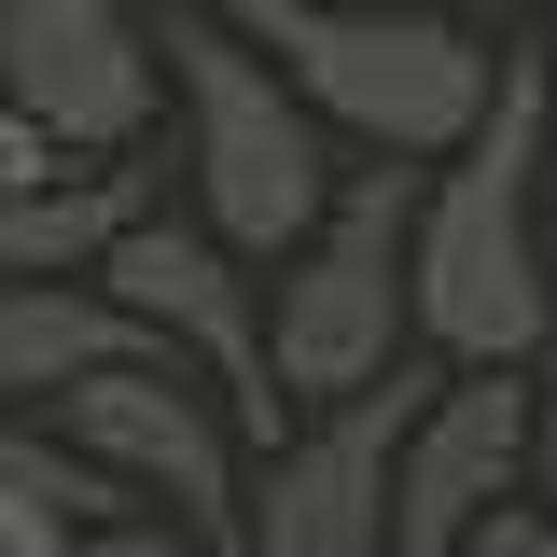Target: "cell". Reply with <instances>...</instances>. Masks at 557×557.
Segmentation results:
<instances>
[{
  "instance_id": "obj_1",
  "label": "cell",
  "mask_w": 557,
  "mask_h": 557,
  "mask_svg": "<svg viewBox=\"0 0 557 557\" xmlns=\"http://www.w3.org/2000/svg\"><path fill=\"white\" fill-rule=\"evenodd\" d=\"M557 70L516 57L502 112L418 168V348L446 362H557Z\"/></svg>"
},
{
  "instance_id": "obj_2",
  "label": "cell",
  "mask_w": 557,
  "mask_h": 557,
  "mask_svg": "<svg viewBox=\"0 0 557 557\" xmlns=\"http://www.w3.org/2000/svg\"><path fill=\"white\" fill-rule=\"evenodd\" d=\"M223 14L321 98L348 153H405V168L460 153L516 84V42H487V14L446 0H223Z\"/></svg>"
},
{
  "instance_id": "obj_3",
  "label": "cell",
  "mask_w": 557,
  "mask_h": 557,
  "mask_svg": "<svg viewBox=\"0 0 557 557\" xmlns=\"http://www.w3.org/2000/svg\"><path fill=\"white\" fill-rule=\"evenodd\" d=\"M168 98H182V182H196V209L251 265L307 251L321 209L348 196V139L321 126V98H307L223 0H182V14H168Z\"/></svg>"
},
{
  "instance_id": "obj_4",
  "label": "cell",
  "mask_w": 557,
  "mask_h": 557,
  "mask_svg": "<svg viewBox=\"0 0 557 557\" xmlns=\"http://www.w3.org/2000/svg\"><path fill=\"white\" fill-rule=\"evenodd\" d=\"M265 348H278L293 418L376 391L418 348V168L405 153H362L348 196L321 209V237L265 265Z\"/></svg>"
},
{
  "instance_id": "obj_5",
  "label": "cell",
  "mask_w": 557,
  "mask_h": 557,
  "mask_svg": "<svg viewBox=\"0 0 557 557\" xmlns=\"http://www.w3.org/2000/svg\"><path fill=\"white\" fill-rule=\"evenodd\" d=\"M57 418L84 460H112V474L139 487V516H182V530H223V544H251V418L209 391L196 362H168V348H139V362H98L84 391H57Z\"/></svg>"
},
{
  "instance_id": "obj_6",
  "label": "cell",
  "mask_w": 557,
  "mask_h": 557,
  "mask_svg": "<svg viewBox=\"0 0 557 557\" xmlns=\"http://www.w3.org/2000/svg\"><path fill=\"white\" fill-rule=\"evenodd\" d=\"M112 293H126V321L168 362H196L223 405L251 418V446H278L293 432V391H278V348H265V265L209 223V209H139L126 251H112Z\"/></svg>"
},
{
  "instance_id": "obj_7",
  "label": "cell",
  "mask_w": 557,
  "mask_h": 557,
  "mask_svg": "<svg viewBox=\"0 0 557 557\" xmlns=\"http://www.w3.org/2000/svg\"><path fill=\"white\" fill-rule=\"evenodd\" d=\"M446 376V348L391 362L376 391L348 405H307L251 460V557H391V474H405V432Z\"/></svg>"
},
{
  "instance_id": "obj_8",
  "label": "cell",
  "mask_w": 557,
  "mask_h": 557,
  "mask_svg": "<svg viewBox=\"0 0 557 557\" xmlns=\"http://www.w3.org/2000/svg\"><path fill=\"white\" fill-rule=\"evenodd\" d=\"M544 460V376L530 362H446L391 474V557H474L502 502H530Z\"/></svg>"
},
{
  "instance_id": "obj_9",
  "label": "cell",
  "mask_w": 557,
  "mask_h": 557,
  "mask_svg": "<svg viewBox=\"0 0 557 557\" xmlns=\"http://www.w3.org/2000/svg\"><path fill=\"white\" fill-rule=\"evenodd\" d=\"M153 28L126 0H0V84L70 139V153H139L153 139Z\"/></svg>"
},
{
  "instance_id": "obj_10",
  "label": "cell",
  "mask_w": 557,
  "mask_h": 557,
  "mask_svg": "<svg viewBox=\"0 0 557 557\" xmlns=\"http://www.w3.org/2000/svg\"><path fill=\"white\" fill-rule=\"evenodd\" d=\"M139 321L112 278H14L0 293V405H57V391H84L98 362H139Z\"/></svg>"
},
{
  "instance_id": "obj_11",
  "label": "cell",
  "mask_w": 557,
  "mask_h": 557,
  "mask_svg": "<svg viewBox=\"0 0 557 557\" xmlns=\"http://www.w3.org/2000/svg\"><path fill=\"white\" fill-rule=\"evenodd\" d=\"M139 209H153V196L126 182V153H70L57 182L0 196V265H14V278H98L112 251H126Z\"/></svg>"
},
{
  "instance_id": "obj_12",
  "label": "cell",
  "mask_w": 557,
  "mask_h": 557,
  "mask_svg": "<svg viewBox=\"0 0 557 557\" xmlns=\"http://www.w3.org/2000/svg\"><path fill=\"white\" fill-rule=\"evenodd\" d=\"M70 544H84V516H70V502H42V487L0 460V557H70Z\"/></svg>"
},
{
  "instance_id": "obj_13",
  "label": "cell",
  "mask_w": 557,
  "mask_h": 557,
  "mask_svg": "<svg viewBox=\"0 0 557 557\" xmlns=\"http://www.w3.org/2000/svg\"><path fill=\"white\" fill-rule=\"evenodd\" d=\"M70 557H251V544H223V530H182V516H112V530H84Z\"/></svg>"
},
{
  "instance_id": "obj_14",
  "label": "cell",
  "mask_w": 557,
  "mask_h": 557,
  "mask_svg": "<svg viewBox=\"0 0 557 557\" xmlns=\"http://www.w3.org/2000/svg\"><path fill=\"white\" fill-rule=\"evenodd\" d=\"M57 168H70V139L42 126L14 84H0V196H28V182H57Z\"/></svg>"
},
{
  "instance_id": "obj_15",
  "label": "cell",
  "mask_w": 557,
  "mask_h": 557,
  "mask_svg": "<svg viewBox=\"0 0 557 557\" xmlns=\"http://www.w3.org/2000/svg\"><path fill=\"white\" fill-rule=\"evenodd\" d=\"M474 557H557V516L544 502H502V516L474 530Z\"/></svg>"
},
{
  "instance_id": "obj_16",
  "label": "cell",
  "mask_w": 557,
  "mask_h": 557,
  "mask_svg": "<svg viewBox=\"0 0 557 557\" xmlns=\"http://www.w3.org/2000/svg\"><path fill=\"white\" fill-rule=\"evenodd\" d=\"M530 502L557 516V405H544V460H530Z\"/></svg>"
},
{
  "instance_id": "obj_17",
  "label": "cell",
  "mask_w": 557,
  "mask_h": 557,
  "mask_svg": "<svg viewBox=\"0 0 557 557\" xmlns=\"http://www.w3.org/2000/svg\"><path fill=\"white\" fill-rule=\"evenodd\" d=\"M446 14H516V0H446Z\"/></svg>"
},
{
  "instance_id": "obj_18",
  "label": "cell",
  "mask_w": 557,
  "mask_h": 557,
  "mask_svg": "<svg viewBox=\"0 0 557 557\" xmlns=\"http://www.w3.org/2000/svg\"><path fill=\"white\" fill-rule=\"evenodd\" d=\"M544 196H557V139H544Z\"/></svg>"
},
{
  "instance_id": "obj_19",
  "label": "cell",
  "mask_w": 557,
  "mask_h": 557,
  "mask_svg": "<svg viewBox=\"0 0 557 557\" xmlns=\"http://www.w3.org/2000/svg\"><path fill=\"white\" fill-rule=\"evenodd\" d=\"M0 293H14V265H0Z\"/></svg>"
},
{
  "instance_id": "obj_20",
  "label": "cell",
  "mask_w": 557,
  "mask_h": 557,
  "mask_svg": "<svg viewBox=\"0 0 557 557\" xmlns=\"http://www.w3.org/2000/svg\"><path fill=\"white\" fill-rule=\"evenodd\" d=\"M544 405H557V376H544Z\"/></svg>"
},
{
  "instance_id": "obj_21",
  "label": "cell",
  "mask_w": 557,
  "mask_h": 557,
  "mask_svg": "<svg viewBox=\"0 0 557 557\" xmlns=\"http://www.w3.org/2000/svg\"><path fill=\"white\" fill-rule=\"evenodd\" d=\"M544 14H557V0H544Z\"/></svg>"
}]
</instances>
